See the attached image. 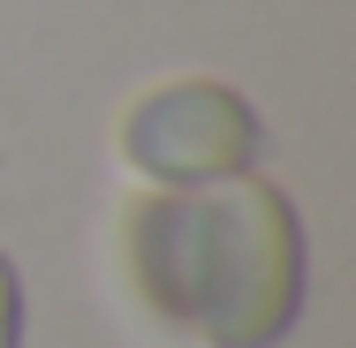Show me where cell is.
<instances>
[{
	"instance_id": "obj_1",
	"label": "cell",
	"mask_w": 356,
	"mask_h": 348,
	"mask_svg": "<svg viewBox=\"0 0 356 348\" xmlns=\"http://www.w3.org/2000/svg\"><path fill=\"white\" fill-rule=\"evenodd\" d=\"M137 288L205 348H273L303 310V235L273 182L220 174L137 212Z\"/></svg>"
},
{
	"instance_id": "obj_2",
	"label": "cell",
	"mask_w": 356,
	"mask_h": 348,
	"mask_svg": "<svg viewBox=\"0 0 356 348\" xmlns=\"http://www.w3.org/2000/svg\"><path fill=\"white\" fill-rule=\"evenodd\" d=\"M122 159L152 182H175V190L220 182V174H243L258 159V114H250L243 91L205 83V76L159 83L122 122Z\"/></svg>"
},
{
	"instance_id": "obj_3",
	"label": "cell",
	"mask_w": 356,
	"mask_h": 348,
	"mask_svg": "<svg viewBox=\"0 0 356 348\" xmlns=\"http://www.w3.org/2000/svg\"><path fill=\"white\" fill-rule=\"evenodd\" d=\"M0 348H23V288L8 258H0Z\"/></svg>"
}]
</instances>
